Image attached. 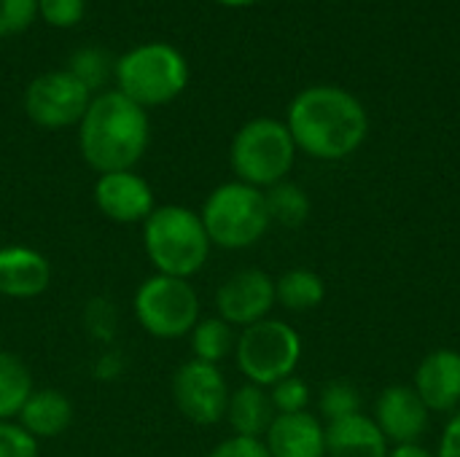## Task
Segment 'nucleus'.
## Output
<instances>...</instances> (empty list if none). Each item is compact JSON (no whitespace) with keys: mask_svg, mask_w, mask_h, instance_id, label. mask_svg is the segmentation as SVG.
Masks as SVG:
<instances>
[{"mask_svg":"<svg viewBox=\"0 0 460 457\" xmlns=\"http://www.w3.org/2000/svg\"><path fill=\"white\" fill-rule=\"evenodd\" d=\"M286 127L296 151L321 162H340L364 145L369 116L356 94L323 83L302 89L291 100Z\"/></svg>","mask_w":460,"mask_h":457,"instance_id":"f257e3e1","label":"nucleus"},{"mask_svg":"<svg viewBox=\"0 0 460 457\" xmlns=\"http://www.w3.org/2000/svg\"><path fill=\"white\" fill-rule=\"evenodd\" d=\"M151 143L148 110L124 97L119 89L92 97L78 124V151L97 172L135 170Z\"/></svg>","mask_w":460,"mask_h":457,"instance_id":"f03ea898","label":"nucleus"},{"mask_svg":"<svg viewBox=\"0 0 460 457\" xmlns=\"http://www.w3.org/2000/svg\"><path fill=\"white\" fill-rule=\"evenodd\" d=\"M210 248L199 213L186 205H156L143 221V250L156 275L191 280L205 269Z\"/></svg>","mask_w":460,"mask_h":457,"instance_id":"7ed1b4c3","label":"nucleus"},{"mask_svg":"<svg viewBox=\"0 0 460 457\" xmlns=\"http://www.w3.org/2000/svg\"><path fill=\"white\" fill-rule=\"evenodd\" d=\"M116 89L140 108H159L189 86V62L170 43H143L129 48L113 65Z\"/></svg>","mask_w":460,"mask_h":457,"instance_id":"20e7f679","label":"nucleus"},{"mask_svg":"<svg viewBox=\"0 0 460 457\" xmlns=\"http://www.w3.org/2000/svg\"><path fill=\"white\" fill-rule=\"evenodd\" d=\"M199 218L205 224L210 245L221 250L253 248L272 226L264 191L243 180L216 186L205 197Z\"/></svg>","mask_w":460,"mask_h":457,"instance_id":"39448f33","label":"nucleus"},{"mask_svg":"<svg viewBox=\"0 0 460 457\" xmlns=\"http://www.w3.org/2000/svg\"><path fill=\"white\" fill-rule=\"evenodd\" d=\"M296 145L286 121L259 116L245 121L229 145V164L237 180L253 189H270L291 172Z\"/></svg>","mask_w":460,"mask_h":457,"instance_id":"423d86ee","label":"nucleus"},{"mask_svg":"<svg viewBox=\"0 0 460 457\" xmlns=\"http://www.w3.org/2000/svg\"><path fill=\"white\" fill-rule=\"evenodd\" d=\"M234 361L251 385L272 388L296 372L302 361V337L286 321L264 318L237 334Z\"/></svg>","mask_w":460,"mask_h":457,"instance_id":"0eeeda50","label":"nucleus"},{"mask_svg":"<svg viewBox=\"0 0 460 457\" xmlns=\"http://www.w3.org/2000/svg\"><path fill=\"white\" fill-rule=\"evenodd\" d=\"M132 312L146 334L156 339H183L199 323L202 304L191 280L154 272L137 286Z\"/></svg>","mask_w":460,"mask_h":457,"instance_id":"6e6552de","label":"nucleus"},{"mask_svg":"<svg viewBox=\"0 0 460 457\" xmlns=\"http://www.w3.org/2000/svg\"><path fill=\"white\" fill-rule=\"evenodd\" d=\"M89 102L92 92L67 67L40 73L24 92V113L40 129L78 127Z\"/></svg>","mask_w":460,"mask_h":457,"instance_id":"1a4fd4ad","label":"nucleus"},{"mask_svg":"<svg viewBox=\"0 0 460 457\" xmlns=\"http://www.w3.org/2000/svg\"><path fill=\"white\" fill-rule=\"evenodd\" d=\"M229 393L232 388L216 364L189 358L172 374V401L178 412L194 426H218L226 417Z\"/></svg>","mask_w":460,"mask_h":457,"instance_id":"9d476101","label":"nucleus"},{"mask_svg":"<svg viewBox=\"0 0 460 457\" xmlns=\"http://www.w3.org/2000/svg\"><path fill=\"white\" fill-rule=\"evenodd\" d=\"M275 304V280L256 267L232 272L216 291V312L232 329H248L270 318Z\"/></svg>","mask_w":460,"mask_h":457,"instance_id":"9b49d317","label":"nucleus"},{"mask_svg":"<svg viewBox=\"0 0 460 457\" xmlns=\"http://www.w3.org/2000/svg\"><path fill=\"white\" fill-rule=\"evenodd\" d=\"M94 205L111 224L132 226L140 224L156 210V194L151 183L135 170L102 172L94 180Z\"/></svg>","mask_w":460,"mask_h":457,"instance_id":"f8f14e48","label":"nucleus"},{"mask_svg":"<svg viewBox=\"0 0 460 457\" xmlns=\"http://www.w3.org/2000/svg\"><path fill=\"white\" fill-rule=\"evenodd\" d=\"M375 423L380 426L383 436L394 447L420 444L423 434L429 431L431 412L420 401L412 385H388L375 404Z\"/></svg>","mask_w":460,"mask_h":457,"instance_id":"ddd939ff","label":"nucleus"},{"mask_svg":"<svg viewBox=\"0 0 460 457\" xmlns=\"http://www.w3.org/2000/svg\"><path fill=\"white\" fill-rule=\"evenodd\" d=\"M415 393L429 407V412H456L460 407V353L450 347H439L429 353L412 380Z\"/></svg>","mask_w":460,"mask_h":457,"instance_id":"4468645a","label":"nucleus"},{"mask_svg":"<svg viewBox=\"0 0 460 457\" xmlns=\"http://www.w3.org/2000/svg\"><path fill=\"white\" fill-rule=\"evenodd\" d=\"M51 264L30 245H3L0 248V296L30 302L49 291Z\"/></svg>","mask_w":460,"mask_h":457,"instance_id":"2eb2a0df","label":"nucleus"},{"mask_svg":"<svg viewBox=\"0 0 460 457\" xmlns=\"http://www.w3.org/2000/svg\"><path fill=\"white\" fill-rule=\"evenodd\" d=\"M264 444L272 457H326V426L313 412L275 415Z\"/></svg>","mask_w":460,"mask_h":457,"instance_id":"dca6fc26","label":"nucleus"},{"mask_svg":"<svg viewBox=\"0 0 460 457\" xmlns=\"http://www.w3.org/2000/svg\"><path fill=\"white\" fill-rule=\"evenodd\" d=\"M391 450L375 417L356 412L326 426V457H385Z\"/></svg>","mask_w":460,"mask_h":457,"instance_id":"f3484780","label":"nucleus"},{"mask_svg":"<svg viewBox=\"0 0 460 457\" xmlns=\"http://www.w3.org/2000/svg\"><path fill=\"white\" fill-rule=\"evenodd\" d=\"M16 423L38 442L57 439L73 423V401L57 388H35Z\"/></svg>","mask_w":460,"mask_h":457,"instance_id":"a211bd4d","label":"nucleus"},{"mask_svg":"<svg viewBox=\"0 0 460 457\" xmlns=\"http://www.w3.org/2000/svg\"><path fill=\"white\" fill-rule=\"evenodd\" d=\"M224 420L229 423L234 436L264 439L270 426H272V420H275V407L270 401L267 388L245 382L237 391H232Z\"/></svg>","mask_w":460,"mask_h":457,"instance_id":"6ab92c4d","label":"nucleus"},{"mask_svg":"<svg viewBox=\"0 0 460 457\" xmlns=\"http://www.w3.org/2000/svg\"><path fill=\"white\" fill-rule=\"evenodd\" d=\"M275 299L288 312H310L323 304L326 283L313 269H288L275 280Z\"/></svg>","mask_w":460,"mask_h":457,"instance_id":"aec40b11","label":"nucleus"},{"mask_svg":"<svg viewBox=\"0 0 460 457\" xmlns=\"http://www.w3.org/2000/svg\"><path fill=\"white\" fill-rule=\"evenodd\" d=\"M32 391L35 380L22 356L0 350V420H16Z\"/></svg>","mask_w":460,"mask_h":457,"instance_id":"412c9836","label":"nucleus"},{"mask_svg":"<svg viewBox=\"0 0 460 457\" xmlns=\"http://www.w3.org/2000/svg\"><path fill=\"white\" fill-rule=\"evenodd\" d=\"M189 342H191V358L218 366L224 358L234 356L237 334L226 321L213 315V318H199V323L189 334Z\"/></svg>","mask_w":460,"mask_h":457,"instance_id":"4be33fe9","label":"nucleus"},{"mask_svg":"<svg viewBox=\"0 0 460 457\" xmlns=\"http://www.w3.org/2000/svg\"><path fill=\"white\" fill-rule=\"evenodd\" d=\"M270 221L283 226V229H299L310 218V197L299 183L280 180L270 189H264Z\"/></svg>","mask_w":460,"mask_h":457,"instance_id":"5701e85b","label":"nucleus"},{"mask_svg":"<svg viewBox=\"0 0 460 457\" xmlns=\"http://www.w3.org/2000/svg\"><path fill=\"white\" fill-rule=\"evenodd\" d=\"M318 412L329 423L361 412V393H358V388L353 382H348V380H332V382H326L321 388V396H318Z\"/></svg>","mask_w":460,"mask_h":457,"instance_id":"b1692460","label":"nucleus"},{"mask_svg":"<svg viewBox=\"0 0 460 457\" xmlns=\"http://www.w3.org/2000/svg\"><path fill=\"white\" fill-rule=\"evenodd\" d=\"M267 393H270V401H272V407H275V415L307 412L310 399H313L310 385H307L302 377H296V374H291V377L275 382L272 388H267Z\"/></svg>","mask_w":460,"mask_h":457,"instance_id":"393cba45","label":"nucleus"},{"mask_svg":"<svg viewBox=\"0 0 460 457\" xmlns=\"http://www.w3.org/2000/svg\"><path fill=\"white\" fill-rule=\"evenodd\" d=\"M89 92H94L97 86H102V81L108 78L111 73V62H108V54L100 51V48H78L73 54V62L67 67Z\"/></svg>","mask_w":460,"mask_h":457,"instance_id":"a878e982","label":"nucleus"},{"mask_svg":"<svg viewBox=\"0 0 460 457\" xmlns=\"http://www.w3.org/2000/svg\"><path fill=\"white\" fill-rule=\"evenodd\" d=\"M38 16V0H0V38L24 32Z\"/></svg>","mask_w":460,"mask_h":457,"instance_id":"bb28decb","label":"nucleus"},{"mask_svg":"<svg viewBox=\"0 0 460 457\" xmlns=\"http://www.w3.org/2000/svg\"><path fill=\"white\" fill-rule=\"evenodd\" d=\"M38 16L59 30L75 27L86 16V0H38Z\"/></svg>","mask_w":460,"mask_h":457,"instance_id":"cd10ccee","label":"nucleus"},{"mask_svg":"<svg viewBox=\"0 0 460 457\" xmlns=\"http://www.w3.org/2000/svg\"><path fill=\"white\" fill-rule=\"evenodd\" d=\"M40 442L32 439L16 420H0V457H38Z\"/></svg>","mask_w":460,"mask_h":457,"instance_id":"c85d7f7f","label":"nucleus"},{"mask_svg":"<svg viewBox=\"0 0 460 457\" xmlns=\"http://www.w3.org/2000/svg\"><path fill=\"white\" fill-rule=\"evenodd\" d=\"M205 457H272L264 439H248V436H229L218 442Z\"/></svg>","mask_w":460,"mask_h":457,"instance_id":"c756f323","label":"nucleus"},{"mask_svg":"<svg viewBox=\"0 0 460 457\" xmlns=\"http://www.w3.org/2000/svg\"><path fill=\"white\" fill-rule=\"evenodd\" d=\"M434 457H460V412L450 417V423L442 431L439 450Z\"/></svg>","mask_w":460,"mask_h":457,"instance_id":"7c9ffc66","label":"nucleus"},{"mask_svg":"<svg viewBox=\"0 0 460 457\" xmlns=\"http://www.w3.org/2000/svg\"><path fill=\"white\" fill-rule=\"evenodd\" d=\"M385 457H434L423 444H404V447H391Z\"/></svg>","mask_w":460,"mask_h":457,"instance_id":"2f4dec72","label":"nucleus"},{"mask_svg":"<svg viewBox=\"0 0 460 457\" xmlns=\"http://www.w3.org/2000/svg\"><path fill=\"white\" fill-rule=\"evenodd\" d=\"M221 5H229V8H245V5H253L256 0H218Z\"/></svg>","mask_w":460,"mask_h":457,"instance_id":"473e14b6","label":"nucleus"}]
</instances>
